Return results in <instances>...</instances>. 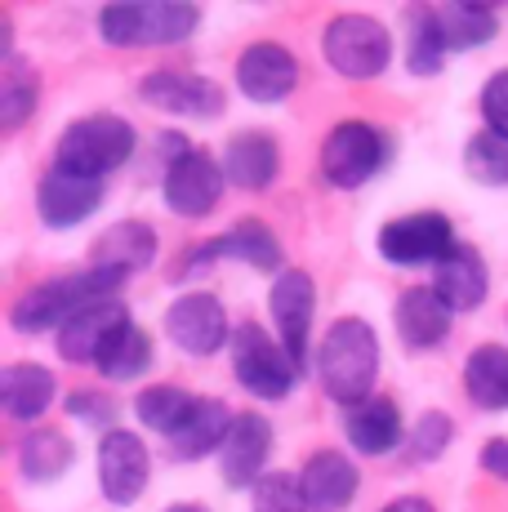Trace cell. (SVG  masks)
<instances>
[{
	"label": "cell",
	"instance_id": "obj_34",
	"mask_svg": "<svg viewBox=\"0 0 508 512\" xmlns=\"http://www.w3.org/2000/svg\"><path fill=\"white\" fill-rule=\"evenodd\" d=\"M464 170L482 187H508V139L504 134H473L464 147Z\"/></svg>",
	"mask_w": 508,
	"mask_h": 512
},
{
	"label": "cell",
	"instance_id": "obj_32",
	"mask_svg": "<svg viewBox=\"0 0 508 512\" xmlns=\"http://www.w3.org/2000/svg\"><path fill=\"white\" fill-rule=\"evenodd\" d=\"M192 406H197V397H192L188 388H174V383H156V388H143L139 397H134V415H139V423L152 432H161V437H174L179 423L192 415Z\"/></svg>",
	"mask_w": 508,
	"mask_h": 512
},
{
	"label": "cell",
	"instance_id": "obj_37",
	"mask_svg": "<svg viewBox=\"0 0 508 512\" xmlns=\"http://www.w3.org/2000/svg\"><path fill=\"white\" fill-rule=\"evenodd\" d=\"M482 121L491 134H504L508 139V67L482 85Z\"/></svg>",
	"mask_w": 508,
	"mask_h": 512
},
{
	"label": "cell",
	"instance_id": "obj_26",
	"mask_svg": "<svg viewBox=\"0 0 508 512\" xmlns=\"http://www.w3.org/2000/svg\"><path fill=\"white\" fill-rule=\"evenodd\" d=\"M464 388H468V397H473V406L508 410V348L482 343V348L464 361Z\"/></svg>",
	"mask_w": 508,
	"mask_h": 512
},
{
	"label": "cell",
	"instance_id": "obj_35",
	"mask_svg": "<svg viewBox=\"0 0 508 512\" xmlns=\"http://www.w3.org/2000/svg\"><path fill=\"white\" fill-rule=\"evenodd\" d=\"M250 504H254V512H312L304 499V486H299V477H290V472H268V477H259V486L250 490Z\"/></svg>",
	"mask_w": 508,
	"mask_h": 512
},
{
	"label": "cell",
	"instance_id": "obj_13",
	"mask_svg": "<svg viewBox=\"0 0 508 512\" xmlns=\"http://www.w3.org/2000/svg\"><path fill=\"white\" fill-rule=\"evenodd\" d=\"M299 85V58L290 54L286 45L259 41L250 49H241L237 58V90L250 98V103H281L290 98Z\"/></svg>",
	"mask_w": 508,
	"mask_h": 512
},
{
	"label": "cell",
	"instance_id": "obj_11",
	"mask_svg": "<svg viewBox=\"0 0 508 512\" xmlns=\"http://www.w3.org/2000/svg\"><path fill=\"white\" fill-rule=\"evenodd\" d=\"M148 477H152V459H148V446H143L134 432H103L99 441V490L107 504L116 508H130L134 499L148 490Z\"/></svg>",
	"mask_w": 508,
	"mask_h": 512
},
{
	"label": "cell",
	"instance_id": "obj_19",
	"mask_svg": "<svg viewBox=\"0 0 508 512\" xmlns=\"http://www.w3.org/2000/svg\"><path fill=\"white\" fill-rule=\"evenodd\" d=\"M121 326H130V312L121 303H99V308H85L81 317H72L63 330H58V357L72 361V366H94L99 352L107 348Z\"/></svg>",
	"mask_w": 508,
	"mask_h": 512
},
{
	"label": "cell",
	"instance_id": "obj_25",
	"mask_svg": "<svg viewBox=\"0 0 508 512\" xmlns=\"http://www.w3.org/2000/svg\"><path fill=\"white\" fill-rule=\"evenodd\" d=\"M348 441H353V450L361 455H388V450L402 441V410H397V401L388 397H370L361 401V406L348 410V423H344Z\"/></svg>",
	"mask_w": 508,
	"mask_h": 512
},
{
	"label": "cell",
	"instance_id": "obj_9",
	"mask_svg": "<svg viewBox=\"0 0 508 512\" xmlns=\"http://www.w3.org/2000/svg\"><path fill=\"white\" fill-rule=\"evenodd\" d=\"M223 183H228V174H223V165H214V156L183 152L165 165L161 196L174 214H183V219H205V214L219 205Z\"/></svg>",
	"mask_w": 508,
	"mask_h": 512
},
{
	"label": "cell",
	"instance_id": "obj_27",
	"mask_svg": "<svg viewBox=\"0 0 508 512\" xmlns=\"http://www.w3.org/2000/svg\"><path fill=\"white\" fill-rule=\"evenodd\" d=\"M76 446L67 432L58 428H32L23 441H18V464H23L27 481H54L72 468Z\"/></svg>",
	"mask_w": 508,
	"mask_h": 512
},
{
	"label": "cell",
	"instance_id": "obj_18",
	"mask_svg": "<svg viewBox=\"0 0 508 512\" xmlns=\"http://www.w3.org/2000/svg\"><path fill=\"white\" fill-rule=\"evenodd\" d=\"M486 285H491L486 259L473 250V245H464V241H455L451 254H446V259L433 268V290H437V299H442L451 312L482 308Z\"/></svg>",
	"mask_w": 508,
	"mask_h": 512
},
{
	"label": "cell",
	"instance_id": "obj_20",
	"mask_svg": "<svg viewBox=\"0 0 508 512\" xmlns=\"http://www.w3.org/2000/svg\"><path fill=\"white\" fill-rule=\"evenodd\" d=\"M357 464H348V455L339 450H317V455L299 472V486L312 512H344L357 495Z\"/></svg>",
	"mask_w": 508,
	"mask_h": 512
},
{
	"label": "cell",
	"instance_id": "obj_14",
	"mask_svg": "<svg viewBox=\"0 0 508 512\" xmlns=\"http://www.w3.org/2000/svg\"><path fill=\"white\" fill-rule=\"evenodd\" d=\"M139 94H143V103L156 107V112H165V116H197V121H205V116H219L223 103H228L214 81L192 76V72H170V67L143 76Z\"/></svg>",
	"mask_w": 508,
	"mask_h": 512
},
{
	"label": "cell",
	"instance_id": "obj_10",
	"mask_svg": "<svg viewBox=\"0 0 508 512\" xmlns=\"http://www.w3.org/2000/svg\"><path fill=\"white\" fill-rule=\"evenodd\" d=\"M165 334H170V343L183 348L188 357H210V352H219L223 343L232 339L228 312L205 290L179 294V299L170 303V312H165Z\"/></svg>",
	"mask_w": 508,
	"mask_h": 512
},
{
	"label": "cell",
	"instance_id": "obj_16",
	"mask_svg": "<svg viewBox=\"0 0 508 512\" xmlns=\"http://www.w3.org/2000/svg\"><path fill=\"white\" fill-rule=\"evenodd\" d=\"M36 205H41L45 228H54V232L76 228V223H85L103 205V179H81V174H67L54 165V170L41 179Z\"/></svg>",
	"mask_w": 508,
	"mask_h": 512
},
{
	"label": "cell",
	"instance_id": "obj_31",
	"mask_svg": "<svg viewBox=\"0 0 508 512\" xmlns=\"http://www.w3.org/2000/svg\"><path fill=\"white\" fill-rule=\"evenodd\" d=\"M219 250L250 263V268H259V272H277L281 277V241H277V232L259 219H241L237 228H228L219 236Z\"/></svg>",
	"mask_w": 508,
	"mask_h": 512
},
{
	"label": "cell",
	"instance_id": "obj_6",
	"mask_svg": "<svg viewBox=\"0 0 508 512\" xmlns=\"http://www.w3.org/2000/svg\"><path fill=\"white\" fill-rule=\"evenodd\" d=\"M326 63L348 81H375L393 58V36L370 14H335L321 32Z\"/></svg>",
	"mask_w": 508,
	"mask_h": 512
},
{
	"label": "cell",
	"instance_id": "obj_15",
	"mask_svg": "<svg viewBox=\"0 0 508 512\" xmlns=\"http://www.w3.org/2000/svg\"><path fill=\"white\" fill-rule=\"evenodd\" d=\"M268 450H272V423L263 415H237L232 423L228 441H223L219 450V468H223V481H228L232 490H254L259 486V477H268L263 464H268Z\"/></svg>",
	"mask_w": 508,
	"mask_h": 512
},
{
	"label": "cell",
	"instance_id": "obj_40",
	"mask_svg": "<svg viewBox=\"0 0 508 512\" xmlns=\"http://www.w3.org/2000/svg\"><path fill=\"white\" fill-rule=\"evenodd\" d=\"M384 512H437L428 499H419V495H402V499H393Z\"/></svg>",
	"mask_w": 508,
	"mask_h": 512
},
{
	"label": "cell",
	"instance_id": "obj_22",
	"mask_svg": "<svg viewBox=\"0 0 508 512\" xmlns=\"http://www.w3.org/2000/svg\"><path fill=\"white\" fill-rule=\"evenodd\" d=\"M277 165H281L277 143H272V134H263V130L237 134V139L228 143V152H223V174H228V183L246 187V192H263V187H272Z\"/></svg>",
	"mask_w": 508,
	"mask_h": 512
},
{
	"label": "cell",
	"instance_id": "obj_39",
	"mask_svg": "<svg viewBox=\"0 0 508 512\" xmlns=\"http://www.w3.org/2000/svg\"><path fill=\"white\" fill-rule=\"evenodd\" d=\"M482 468L491 472V477L508 481V437H491L482 446Z\"/></svg>",
	"mask_w": 508,
	"mask_h": 512
},
{
	"label": "cell",
	"instance_id": "obj_8",
	"mask_svg": "<svg viewBox=\"0 0 508 512\" xmlns=\"http://www.w3.org/2000/svg\"><path fill=\"white\" fill-rule=\"evenodd\" d=\"M455 245V228L446 214L424 210V214H406L379 228V254L397 268H419V263H442Z\"/></svg>",
	"mask_w": 508,
	"mask_h": 512
},
{
	"label": "cell",
	"instance_id": "obj_4",
	"mask_svg": "<svg viewBox=\"0 0 508 512\" xmlns=\"http://www.w3.org/2000/svg\"><path fill=\"white\" fill-rule=\"evenodd\" d=\"M197 5H170V0H143V5H107L99 14V36L116 49L139 45H179L197 32Z\"/></svg>",
	"mask_w": 508,
	"mask_h": 512
},
{
	"label": "cell",
	"instance_id": "obj_1",
	"mask_svg": "<svg viewBox=\"0 0 508 512\" xmlns=\"http://www.w3.org/2000/svg\"><path fill=\"white\" fill-rule=\"evenodd\" d=\"M125 277L116 272H76V277H58V281H41L32 290H23L9 303V326L18 334H45V330H63L72 317H81L85 308H99L112 303Z\"/></svg>",
	"mask_w": 508,
	"mask_h": 512
},
{
	"label": "cell",
	"instance_id": "obj_28",
	"mask_svg": "<svg viewBox=\"0 0 508 512\" xmlns=\"http://www.w3.org/2000/svg\"><path fill=\"white\" fill-rule=\"evenodd\" d=\"M36 98H41V76L32 72V63L18 54H9L0 63V130L14 134L18 125L32 116Z\"/></svg>",
	"mask_w": 508,
	"mask_h": 512
},
{
	"label": "cell",
	"instance_id": "obj_30",
	"mask_svg": "<svg viewBox=\"0 0 508 512\" xmlns=\"http://www.w3.org/2000/svg\"><path fill=\"white\" fill-rule=\"evenodd\" d=\"M437 27L446 36V49H482L500 32V14L491 5H464V0H455V5L437 9Z\"/></svg>",
	"mask_w": 508,
	"mask_h": 512
},
{
	"label": "cell",
	"instance_id": "obj_7",
	"mask_svg": "<svg viewBox=\"0 0 508 512\" xmlns=\"http://www.w3.org/2000/svg\"><path fill=\"white\" fill-rule=\"evenodd\" d=\"M388 161V139L366 121H339L321 143V174L330 187H353L370 183Z\"/></svg>",
	"mask_w": 508,
	"mask_h": 512
},
{
	"label": "cell",
	"instance_id": "obj_41",
	"mask_svg": "<svg viewBox=\"0 0 508 512\" xmlns=\"http://www.w3.org/2000/svg\"><path fill=\"white\" fill-rule=\"evenodd\" d=\"M165 512H201L197 504H174V508H165Z\"/></svg>",
	"mask_w": 508,
	"mask_h": 512
},
{
	"label": "cell",
	"instance_id": "obj_23",
	"mask_svg": "<svg viewBox=\"0 0 508 512\" xmlns=\"http://www.w3.org/2000/svg\"><path fill=\"white\" fill-rule=\"evenodd\" d=\"M232 423H237V415H232L223 401L214 397H197V406H192V415L179 423V432L170 437V450L174 459H205L214 455V446L223 450V441H228Z\"/></svg>",
	"mask_w": 508,
	"mask_h": 512
},
{
	"label": "cell",
	"instance_id": "obj_2",
	"mask_svg": "<svg viewBox=\"0 0 508 512\" xmlns=\"http://www.w3.org/2000/svg\"><path fill=\"white\" fill-rule=\"evenodd\" d=\"M379 374V339L361 317H339L326 330L317 348V379L321 392L339 406H361L370 401Z\"/></svg>",
	"mask_w": 508,
	"mask_h": 512
},
{
	"label": "cell",
	"instance_id": "obj_36",
	"mask_svg": "<svg viewBox=\"0 0 508 512\" xmlns=\"http://www.w3.org/2000/svg\"><path fill=\"white\" fill-rule=\"evenodd\" d=\"M446 446H451V415H442V410L419 415V423L410 428V441H406L410 464H433Z\"/></svg>",
	"mask_w": 508,
	"mask_h": 512
},
{
	"label": "cell",
	"instance_id": "obj_29",
	"mask_svg": "<svg viewBox=\"0 0 508 512\" xmlns=\"http://www.w3.org/2000/svg\"><path fill=\"white\" fill-rule=\"evenodd\" d=\"M99 374L103 379H112V383H130V379H139L143 370L152 366V334L148 330H139L130 321V326H121L107 339V348L99 352Z\"/></svg>",
	"mask_w": 508,
	"mask_h": 512
},
{
	"label": "cell",
	"instance_id": "obj_21",
	"mask_svg": "<svg viewBox=\"0 0 508 512\" xmlns=\"http://www.w3.org/2000/svg\"><path fill=\"white\" fill-rule=\"evenodd\" d=\"M397 334L406 348H437L451 334V308L437 299L433 285H415L397 299Z\"/></svg>",
	"mask_w": 508,
	"mask_h": 512
},
{
	"label": "cell",
	"instance_id": "obj_33",
	"mask_svg": "<svg viewBox=\"0 0 508 512\" xmlns=\"http://www.w3.org/2000/svg\"><path fill=\"white\" fill-rule=\"evenodd\" d=\"M410 36H406V67L415 76H437L446 58V36L437 27V9H410Z\"/></svg>",
	"mask_w": 508,
	"mask_h": 512
},
{
	"label": "cell",
	"instance_id": "obj_12",
	"mask_svg": "<svg viewBox=\"0 0 508 512\" xmlns=\"http://www.w3.org/2000/svg\"><path fill=\"white\" fill-rule=\"evenodd\" d=\"M268 308L277 321V339L290 352L295 366L308 361V334H312V308H317V285L304 268H286L268 290Z\"/></svg>",
	"mask_w": 508,
	"mask_h": 512
},
{
	"label": "cell",
	"instance_id": "obj_38",
	"mask_svg": "<svg viewBox=\"0 0 508 512\" xmlns=\"http://www.w3.org/2000/svg\"><path fill=\"white\" fill-rule=\"evenodd\" d=\"M67 415H72V419H85V423H103L107 432H116V428H112L116 406H112V397H103V392L76 388L72 397H67Z\"/></svg>",
	"mask_w": 508,
	"mask_h": 512
},
{
	"label": "cell",
	"instance_id": "obj_24",
	"mask_svg": "<svg viewBox=\"0 0 508 512\" xmlns=\"http://www.w3.org/2000/svg\"><path fill=\"white\" fill-rule=\"evenodd\" d=\"M54 374L45 366H32V361H23V366H5V374H0V406H5L9 419L18 423H32L41 419L45 410L54 406Z\"/></svg>",
	"mask_w": 508,
	"mask_h": 512
},
{
	"label": "cell",
	"instance_id": "obj_17",
	"mask_svg": "<svg viewBox=\"0 0 508 512\" xmlns=\"http://www.w3.org/2000/svg\"><path fill=\"white\" fill-rule=\"evenodd\" d=\"M156 263V228L143 219H121L112 223L99 241H94L90 268L116 272V277H134V272L152 268Z\"/></svg>",
	"mask_w": 508,
	"mask_h": 512
},
{
	"label": "cell",
	"instance_id": "obj_5",
	"mask_svg": "<svg viewBox=\"0 0 508 512\" xmlns=\"http://www.w3.org/2000/svg\"><path fill=\"white\" fill-rule=\"evenodd\" d=\"M232 374H237V383L250 397H263V401H286L299 383V366L281 348V339H272L254 321L232 330Z\"/></svg>",
	"mask_w": 508,
	"mask_h": 512
},
{
	"label": "cell",
	"instance_id": "obj_3",
	"mask_svg": "<svg viewBox=\"0 0 508 512\" xmlns=\"http://www.w3.org/2000/svg\"><path fill=\"white\" fill-rule=\"evenodd\" d=\"M134 156V125L121 116H81L63 130V139L54 147V165L81 179H103V174L121 170Z\"/></svg>",
	"mask_w": 508,
	"mask_h": 512
}]
</instances>
